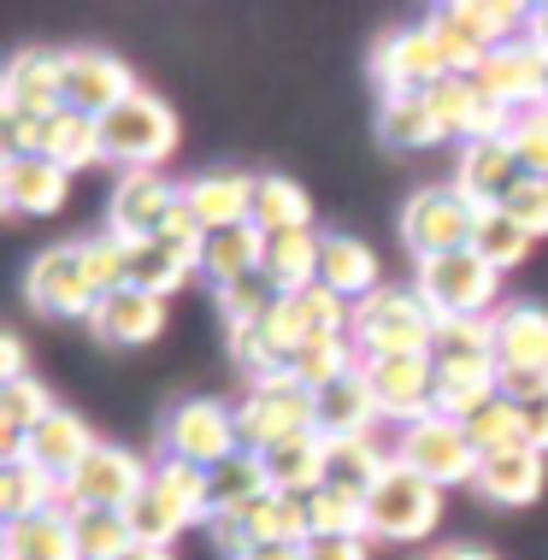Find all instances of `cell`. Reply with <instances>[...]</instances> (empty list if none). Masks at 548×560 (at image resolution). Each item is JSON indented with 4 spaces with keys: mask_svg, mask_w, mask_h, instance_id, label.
I'll use <instances>...</instances> for the list:
<instances>
[{
    "mask_svg": "<svg viewBox=\"0 0 548 560\" xmlns=\"http://www.w3.org/2000/svg\"><path fill=\"white\" fill-rule=\"evenodd\" d=\"M266 271V231L260 224H236V231H212L201 248V278L212 290H231V283Z\"/></svg>",
    "mask_w": 548,
    "mask_h": 560,
    "instance_id": "obj_28",
    "label": "cell"
},
{
    "mask_svg": "<svg viewBox=\"0 0 548 560\" xmlns=\"http://www.w3.org/2000/svg\"><path fill=\"white\" fill-rule=\"evenodd\" d=\"M466 436H471V448H478V454L520 448V443H525V413H520V401L495 396L490 407H483V413H471V419H466Z\"/></svg>",
    "mask_w": 548,
    "mask_h": 560,
    "instance_id": "obj_47",
    "label": "cell"
},
{
    "mask_svg": "<svg viewBox=\"0 0 548 560\" xmlns=\"http://www.w3.org/2000/svg\"><path fill=\"white\" fill-rule=\"evenodd\" d=\"M360 366L372 377L384 419H395V425H413V419H424L436 407V360L431 354H372Z\"/></svg>",
    "mask_w": 548,
    "mask_h": 560,
    "instance_id": "obj_16",
    "label": "cell"
},
{
    "mask_svg": "<svg viewBox=\"0 0 548 560\" xmlns=\"http://www.w3.org/2000/svg\"><path fill=\"white\" fill-rule=\"evenodd\" d=\"M495 366L501 372H548V313L501 307L495 313Z\"/></svg>",
    "mask_w": 548,
    "mask_h": 560,
    "instance_id": "obj_29",
    "label": "cell"
},
{
    "mask_svg": "<svg viewBox=\"0 0 548 560\" xmlns=\"http://www.w3.org/2000/svg\"><path fill=\"white\" fill-rule=\"evenodd\" d=\"M520 413H525V448L548 454V396L530 401V407H520Z\"/></svg>",
    "mask_w": 548,
    "mask_h": 560,
    "instance_id": "obj_55",
    "label": "cell"
},
{
    "mask_svg": "<svg viewBox=\"0 0 548 560\" xmlns=\"http://www.w3.org/2000/svg\"><path fill=\"white\" fill-rule=\"evenodd\" d=\"M478 219L483 213L454 184H431V189H419L413 201L401 207V236H407V248H413L419 260H443V254L471 248Z\"/></svg>",
    "mask_w": 548,
    "mask_h": 560,
    "instance_id": "obj_7",
    "label": "cell"
},
{
    "mask_svg": "<svg viewBox=\"0 0 548 560\" xmlns=\"http://www.w3.org/2000/svg\"><path fill=\"white\" fill-rule=\"evenodd\" d=\"M48 160H59L66 172H83V165H95L106 160V148H101V118H89V113H54V136H48Z\"/></svg>",
    "mask_w": 548,
    "mask_h": 560,
    "instance_id": "obj_43",
    "label": "cell"
},
{
    "mask_svg": "<svg viewBox=\"0 0 548 560\" xmlns=\"http://www.w3.org/2000/svg\"><path fill=\"white\" fill-rule=\"evenodd\" d=\"M212 542H219L231 560H242L260 542H289V549H307L313 542V520H307V495H283V490H266L260 502L236 508V513H219L207 525Z\"/></svg>",
    "mask_w": 548,
    "mask_h": 560,
    "instance_id": "obj_5",
    "label": "cell"
},
{
    "mask_svg": "<svg viewBox=\"0 0 548 560\" xmlns=\"http://www.w3.org/2000/svg\"><path fill=\"white\" fill-rule=\"evenodd\" d=\"M377 419H384V407H377V389L365 366L342 372L330 389H318V431L325 436H372Z\"/></svg>",
    "mask_w": 548,
    "mask_h": 560,
    "instance_id": "obj_26",
    "label": "cell"
},
{
    "mask_svg": "<svg viewBox=\"0 0 548 560\" xmlns=\"http://www.w3.org/2000/svg\"><path fill=\"white\" fill-rule=\"evenodd\" d=\"M195 266L189 254H177L172 242H160V236H148V242H130V290H142V295H177L183 283L195 278Z\"/></svg>",
    "mask_w": 548,
    "mask_h": 560,
    "instance_id": "obj_37",
    "label": "cell"
},
{
    "mask_svg": "<svg viewBox=\"0 0 548 560\" xmlns=\"http://www.w3.org/2000/svg\"><path fill=\"white\" fill-rule=\"evenodd\" d=\"M89 330L113 348H142L165 330V301L142 295V290H113V295H101L95 313H89Z\"/></svg>",
    "mask_w": 548,
    "mask_h": 560,
    "instance_id": "obj_23",
    "label": "cell"
},
{
    "mask_svg": "<svg viewBox=\"0 0 548 560\" xmlns=\"http://www.w3.org/2000/svg\"><path fill=\"white\" fill-rule=\"evenodd\" d=\"M148 472L154 466H142L130 448H113L101 443L89 460L78 466V472L66 478V508H106V513H130V502L148 490Z\"/></svg>",
    "mask_w": 548,
    "mask_h": 560,
    "instance_id": "obj_12",
    "label": "cell"
},
{
    "mask_svg": "<svg viewBox=\"0 0 548 560\" xmlns=\"http://www.w3.org/2000/svg\"><path fill=\"white\" fill-rule=\"evenodd\" d=\"M525 177L530 172L508 148V136H495V142H466L460 148V177H454V189H460L478 213H495V207H508V195L520 189Z\"/></svg>",
    "mask_w": 548,
    "mask_h": 560,
    "instance_id": "obj_20",
    "label": "cell"
},
{
    "mask_svg": "<svg viewBox=\"0 0 548 560\" xmlns=\"http://www.w3.org/2000/svg\"><path fill=\"white\" fill-rule=\"evenodd\" d=\"M307 520H313V537H372V513H365V495L354 490H325L307 495Z\"/></svg>",
    "mask_w": 548,
    "mask_h": 560,
    "instance_id": "obj_42",
    "label": "cell"
},
{
    "mask_svg": "<svg viewBox=\"0 0 548 560\" xmlns=\"http://www.w3.org/2000/svg\"><path fill=\"white\" fill-rule=\"evenodd\" d=\"M543 478H548V454L537 448H495V454H478V478L471 490L495 508H525L543 495Z\"/></svg>",
    "mask_w": 548,
    "mask_h": 560,
    "instance_id": "obj_21",
    "label": "cell"
},
{
    "mask_svg": "<svg viewBox=\"0 0 548 560\" xmlns=\"http://www.w3.org/2000/svg\"><path fill=\"white\" fill-rule=\"evenodd\" d=\"M0 113L24 118H54L66 113V54L48 48H19L0 71Z\"/></svg>",
    "mask_w": 548,
    "mask_h": 560,
    "instance_id": "obj_17",
    "label": "cell"
},
{
    "mask_svg": "<svg viewBox=\"0 0 548 560\" xmlns=\"http://www.w3.org/2000/svg\"><path fill=\"white\" fill-rule=\"evenodd\" d=\"M431 560H495V555H483V549H466V542H454V549H436Z\"/></svg>",
    "mask_w": 548,
    "mask_h": 560,
    "instance_id": "obj_58",
    "label": "cell"
},
{
    "mask_svg": "<svg viewBox=\"0 0 548 560\" xmlns=\"http://www.w3.org/2000/svg\"><path fill=\"white\" fill-rule=\"evenodd\" d=\"M307 560H372V537H313Z\"/></svg>",
    "mask_w": 548,
    "mask_h": 560,
    "instance_id": "obj_54",
    "label": "cell"
},
{
    "mask_svg": "<svg viewBox=\"0 0 548 560\" xmlns=\"http://www.w3.org/2000/svg\"><path fill=\"white\" fill-rule=\"evenodd\" d=\"M395 460H401L407 472L431 478L436 490L478 478V448H471L466 425L460 419H443V413H424V419H413V425H401V436H395Z\"/></svg>",
    "mask_w": 548,
    "mask_h": 560,
    "instance_id": "obj_6",
    "label": "cell"
},
{
    "mask_svg": "<svg viewBox=\"0 0 548 560\" xmlns=\"http://www.w3.org/2000/svg\"><path fill=\"white\" fill-rule=\"evenodd\" d=\"M48 413H59V407H54V396L36 384V377H12V384H0V431L30 436Z\"/></svg>",
    "mask_w": 548,
    "mask_h": 560,
    "instance_id": "obj_46",
    "label": "cell"
},
{
    "mask_svg": "<svg viewBox=\"0 0 548 560\" xmlns=\"http://www.w3.org/2000/svg\"><path fill=\"white\" fill-rule=\"evenodd\" d=\"M495 283H501V271L483 266L471 248H460V254H443V260H419L413 290L431 301L436 319H490Z\"/></svg>",
    "mask_w": 548,
    "mask_h": 560,
    "instance_id": "obj_10",
    "label": "cell"
},
{
    "mask_svg": "<svg viewBox=\"0 0 548 560\" xmlns=\"http://www.w3.org/2000/svg\"><path fill=\"white\" fill-rule=\"evenodd\" d=\"M377 136H384L389 148H431V142H443V125L424 107V95H384Z\"/></svg>",
    "mask_w": 548,
    "mask_h": 560,
    "instance_id": "obj_41",
    "label": "cell"
},
{
    "mask_svg": "<svg viewBox=\"0 0 548 560\" xmlns=\"http://www.w3.org/2000/svg\"><path fill=\"white\" fill-rule=\"evenodd\" d=\"M95 448H101V443H95V431H89L78 413H48L36 431H30L24 460H36L42 472H54L59 483H66V478L78 472V466H83Z\"/></svg>",
    "mask_w": 548,
    "mask_h": 560,
    "instance_id": "obj_27",
    "label": "cell"
},
{
    "mask_svg": "<svg viewBox=\"0 0 548 560\" xmlns=\"http://www.w3.org/2000/svg\"><path fill=\"white\" fill-rule=\"evenodd\" d=\"M177 201H183V189L165 172H125L113 184V201H106V231L125 242H148L165 231Z\"/></svg>",
    "mask_w": 548,
    "mask_h": 560,
    "instance_id": "obj_15",
    "label": "cell"
},
{
    "mask_svg": "<svg viewBox=\"0 0 548 560\" xmlns=\"http://www.w3.org/2000/svg\"><path fill=\"white\" fill-rule=\"evenodd\" d=\"M424 107L436 113L443 136H460V142H495V136H508V125H513V113L495 107V101L478 89V78L431 83V89H424Z\"/></svg>",
    "mask_w": 548,
    "mask_h": 560,
    "instance_id": "obj_18",
    "label": "cell"
},
{
    "mask_svg": "<svg viewBox=\"0 0 548 560\" xmlns=\"http://www.w3.org/2000/svg\"><path fill=\"white\" fill-rule=\"evenodd\" d=\"M543 107H548V89H543Z\"/></svg>",
    "mask_w": 548,
    "mask_h": 560,
    "instance_id": "obj_61",
    "label": "cell"
},
{
    "mask_svg": "<svg viewBox=\"0 0 548 560\" xmlns=\"http://www.w3.org/2000/svg\"><path fill=\"white\" fill-rule=\"evenodd\" d=\"M501 396V372H495V360H460V366H436V407L431 413H443V419H466L471 413H483Z\"/></svg>",
    "mask_w": 548,
    "mask_h": 560,
    "instance_id": "obj_31",
    "label": "cell"
},
{
    "mask_svg": "<svg viewBox=\"0 0 548 560\" xmlns=\"http://www.w3.org/2000/svg\"><path fill=\"white\" fill-rule=\"evenodd\" d=\"M125 520H130L136 542H148V549H172L177 532H189V525H207V466L154 460V472H148V490L130 502Z\"/></svg>",
    "mask_w": 548,
    "mask_h": 560,
    "instance_id": "obj_1",
    "label": "cell"
},
{
    "mask_svg": "<svg viewBox=\"0 0 548 560\" xmlns=\"http://www.w3.org/2000/svg\"><path fill=\"white\" fill-rule=\"evenodd\" d=\"M431 360H436V366H460V360H495V313H490V319H436Z\"/></svg>",
    "mask_w": 548,
    "mask_h": 560,
    "instance_id": "obj_44",
    "label": "cell"
},
{
    "mask_svg": "<svg viewBox=\"0 0 548 560\" xmlns=\"http://www.w3.org/2000/svg\"><path fill=\"white\" fill-rule=\"evenodd\" d=\"M283 301V290L266 278V271H254V278H242V283H231V290H219V307H224V319H231V330L236 325H260L271 307Z\"/></svg>",
    "mask_w": 548,
    "mask_h": 560,
    "instance_id": "obj_49",
    "label": "cell"
},
{
    "mask_svg": "<svg viewBox=\"0 0 548 560\" xmlns=\"http://www.w3.org/2000/svg\"><path fill=\"white\" fill-rule=\"evenodd\" d=\"M389 466H395V448H384L377 436H330V478L325 483L354 490V495H372Z\"/></svg>",
    "mask_w": 548,
    "mask_h": 560,
    "instance_id": "obj_34",
    "label": "cell"
},
{
    "mask_svg": "<svg viewBox=\"0 0 548 560\" xmlns=\"http://www.w3.org/2000/svg\"><path fill=\"white\" fill-rule=\"evenodd\" d=\"M24 290H30V307L54 313V319H89L101 307V290L89 283V266H83V242H54L48 254H36Z\"/></svg>",
    "mask_w": 548,
    "mask_h": 560,
    "instance_id": "obj_11",
    "label": "cell"
},
{
    "mask_svg": "<svg viewBox=\"0 0 548 560\" xmlns=\"http://www.w3.org/2000/svg\"><path fill=\"white\" fill-rule=\"evenodd\" d=\"M354 366H360L354 337H307L295 348V360H289V372H295L313 396H318V389H330L342 372H354Z\"/></svg>",
    "mask_w": 548,
    "mask_h": 560,
    "instance_id": "obj_39",
    "label": "cell"
},
{
    "mask_svg": "<svg viewBox=\"0 0 548 560\" xmlns=\"http://www.w3.org/2000/svg\"><path fill=\"white\" fill-rule=\"evenodd\" d=\"M118 560H172V549H148V542H136V549L118 555Z\"/></svg>",
    "mask_w": 548,
    "mask_h": 560,
    "instance_id": "obj_60",
    "label": "cell"
},
{
    "mask_svg": "<svg viewBox=\"0 0 548 560\" xmlns=\"http://www.w3.org/2000/svg\"><path fill=\"white\" fill-rule=\"evenodd\" d=\"M543 184H548V177H543Z\"/></svg>",
    "mask_w": 548,
    "mask_h": 560,
    "instance_id": "obj_62",
    "label": "cell"
},
{
    "mask_svg": "<svg viewBox=\"0 0 548 560\" xmlns=\"http://www.w3.org/2000/svg\"><path fill=\"white\" fill-rule=\"evenodd\" d=\"M301 431H318V396L295 372L260 377V384H248V396L236 401V436L248 454H266V448H278Z\"/></svg>",
    "mask_w": 548,
    "mask_h": 560,
    "instance_id": "obj_3",
    "label": "cell"
},
{
    "mask_svg": "<svg viewBox=\"0 0 548 560\" xmlns=\"http://www.w3.org/2000/svg\"><path fill=\"white\" fill-rule=\"evenodd\" d=\"M478 89L508 113H530L543 107V89H548V48L543 42H501V48L478 66Z\"/></svg>",
    "mask_w": 548,
    "mask_h": 560,
    "instance_id": "obj_14",
    "label": "cell"
},
{
    "mask_svg": "<svg viewBox=\"0 0 548 560\" xmlns=\"http://www.w3.org/2000/svg\"><path fill=\"white\" fill-rule=\"evenodd\" d=\"M0 560H78L71 513L48 508V513H30V520H12L7 537H0Z\"/></svg>",
    "mask_w": 548,
    "mask_h": 560,
    "instance_id": "obj_32",
    "label": "cell"
},
{
    "mask_svg": "<svg viewBox=\"0 0 548 560\" xmlns=\"http://www.w3.org/2000/svg\"><path fill=\"white\" fill-rule=\"evenodd\" d=\"M160 242H172L177 254H189L195 266H201V248H207V224L189 213V201H177V213L165 219V231H160Z\"/></svg>",
    "mask_w": 548,
    "mask_h": 560,
    "instance_id": "obj_53",
    "label": "cell"
},
{
    "mask_svg": "<svg viewBox=\"0 0 548 560\" xmlns=\"http://www.w3.org/2000/svg\"><path fill=\"white\" fill-rule=\"evenodd\" d=\"M130 95H136V78H130L125 59H113L101 48H66V107L71 113L106 118Z\"/></svg>",
    "mask_w": 548,
    "mask_h": 560,
    "instance_id": "obj_19",
    "label": "cell"
},
{
    "mask_svg": "<svg viewBox=\"0 0 548 560\" xmlns=\"http://www.w3.org/2000/svg\"><path fill=\"white\" fill-rule=\"evenodd\" d=\"M48 508H66V483L54 472H42L36 460L0 466V513H7V525L30 520V513H48Z\"/></svg>",
    "mask_w": 548,
    "mask_h": 560,
    "instance_id": "obj_36",
    "label": "cell"
},
{
    "mask_svg": "<svg viewBox=\"0 0 548 560\" xmlns=\"http://www.w3.org/2000/svg\"><path fill=\"white\" fill-rule=\"evenodd\" d=\"M242 454L236 436V407L224 401H177L160 425V460H189V466H224Z\"/></svg>",
    "mask_w": 548,
    "mask_h": 560,
    "instance_id": "obj_9",
    "label": "cell"
},
{
    "mask_svg": "<svg viewBox=\"0 0 548 560\" xmlns=\"http://www.w3.org/2000/svg\"><path fill=\"white\" fill-rule=\"evenodd\" d=\"M501 213L520 224L525 236H548V184H543V177H525V184L508 195V207H501Z\"/></svg>",
    "mask_w": 548,
    "mask_h": 560,
    "instance_id": "obj_51",
    "label": "cell"
},
{
    "mask_svg": "<svg viewBox=\"0 0 548 560\" xmlns=\"http://www.w3.org/2000/svg\"><path fill=\"white\" fill-rule=\"evenodd\" d=\"M66 189H71V172L48 154L0 160V201H7V213H59Z\"/></svg>",
    "mask_w": 548,
    "mask_h": 560,
    "instance_id": "obj_22",
    "label": "cell"
},
{
    "mask_svg": "<svg viewBox=\"0 0 548 560\" xmlns=\"http://www.w3.org/2000/svg\"><path fill=\"white\" fill-rule=\"evenodd\" d=\"M318 283H325V290H337L348 307H354V301H365L372 290H384V278H377V254L365 248L360 236L330 231L325 236V266H318Z\"/></svg>",
    "mask_w": 548,
    "mask_h": 560,
    "instance_id": "obj_30",
    "label": "cell"
},
{
    "mask_svg": "<svg viewBox=\"0 0 548 560\" xmlns=\"http://www.w3.org/2000/svg\"><path fill=\"white\" fill-rule=\"evenodd\" d=\"M83 266H89V283H95L101 295L130 290V242L125 236H113V231L89 236L83 242Z\"/></svg>",
    "mask_w": 548,
    "mask_h": 560,
    "instance_id": "obj_48",
    "label": "cell"
},
{
    "mask_svg": "<svg viewBox=\"0 0 548 560\" xmlns=\"http://www.w3.org/2000/svg\"><path fill=\"white\" fill-rule=\"evenodd\" d=\"M365 513H372L377 542H419V537L436 532V520H443V490L395 460L384 472V483L365 495Z\"/></svg>",
    "mask_w": 548,
    "mask_h": 560,
    "instance_id": "obj_8",
    "label": "cell"
},
{
    "mask_svg": "<svg viewBox=\"0 0 548 560\" xmlns=\"http://www.w3.org/2000/svg\"><path fill=\"white\" fill-rule=\"evenodd\" d=\"M71 537H78V560H118V555L136 549L130 520L125 513H106V508H78L71 513Z\"/></svg>",
    "mask_w": 548,
    "mask_h": 560,
    "instance_id": "obj_40",
    "label": "cell"
},
{
    "mask_svg": "<svg viewBox=\"0 0 548 560\" xmlns=\"http://www.w3.org/2000/svg\"><path fill=\"white\" fill-rule=\"evenodd\" d=\"M254 184L260 177H242V172H207L195 184H183V201L189 213L212 231H236V224H254Z\"/></svg>",
    "mask_w": 548,
    "mask_h": 560,
    "instance_id": "obj_24",
    "label": "cell"
},
{
    "mask_svg": "<svg viewBox=\"0 0 548 560\" xmlns=\"http://www.w3.org/2000/svg\"><path fill=\"white\" fill-rule=\"evenodd\" d=\"M254 224L266 236H289V231H313V195L295 177H260L254 184Z\"/></svg>",
    "mask_w": 548,
    "mask_h": 560,
    "instance_id": "obj_38",
    "label": "cell"
},
{
    "mask_svg": "<svg viewBox=\"0 0 548 560\" xmlns=\"http://www.w3.org/2000/svg\"><path fill=\"white\" fill-rule=\"evenodd\" d=\"M0 372H7V384H12V377H24V342L12 337V330L0 337Z\"/></svg>",
    "mask_w": 548,
    "mask_h": 560,
    "instance_id": "obj_56",
    "label": "cell"
},
{
    "mask_svg": "<svg viewBox=\"0 0 548 560\" xmlns=\"http://www.w3.org/2000/svg\"><path fill=\"white\" fill-rule=\"evenodd\" d=\"M48 136H54V118L0 113V142H7V160L12 154H48Z\"/></svg>",
    "mask_w": 548,
    "mask_h": 560,
    "instance_id": "obj_52",
    "label": "cell"
},
{
    "mask_svg": "<svg viewBox=\"0 0 548 560\" xmlns=\"http://www.w3.org/2000/svg\"><path fill=\"white\" fill-rule=\"evenodd\" d=\"M271 490V478H266V460L260 454H231L224 466H212L207 472V525L219 520V513H236V508H248V502H260V495Z\"/></svg>",
    "mask_w": 548,
    "mask_h": 560,
    "instance_id": "obj_35",
    "label": "cell"
},
{
    "mask_svg": "<svg viewBox=\"0 0 548 560\" xmlns=\"http://www.w3.org/2000/svg\"><path fill=\"white\" fill-rule=\"evenodd\" d=\"M530 242H537V236H525L520 224H513V219L495 207V213H483V219H478V236H471V254H478L483 266H495V271H513V266H520L525 254H530Z\"/></svg>",
    "mask_w": 548,
    "mask_h": 560,
    "instance_id": "obj_45",
    "label": "cell"
},
{
    "mask_svg": "<svg viewBox=\"0 0 548 560\" xmlns=\"http://www.w3.org/2000/svg\"><path fill=\"white\" fill-rule=\"evenodd\" d=\"M318 266H325V236H318V231L266 236V278L278 283L283 295L313 290V283H318Z\"/></svg>",
    "mask_w": 548,
    "mask_h": 560,
    "instance_id": "obj_33",
    "label": "cell"
},
{
    "mask_svg": "<svg viewBox=\"0 0 548 560\" xmlns=\"http://www.w3.org/2000/svg\"><path fill=\"white\" fill-rule=\"evenodd\" d=\"M242 560H307V549H289V542H260V549H248Z\"/></svg>",
    "mask_w": 548,
    "mask_h": 560,
    "instance_id": "obj_57",
    "label": "cell"
},
{
    "mask_svg": "<svg viewBox=\"0 0 548 560\" xmlns=\"http://www.w3.org/2000/svg\"><path fill=\"white\" fill-rule=\"evenodd\" d=\"M508 148L520 154V165H525L530 177H548V107L513 113V125H508Z\"/></svg>",
    "mask_w": 548,
    "mask_h": 560,
    "instance_id": "obj_50",
    "label": "cell"
},
{
    "mask_svg": "<svg viewBox=\"0 0 548 560\" xmlns=\"http://www.w3.org/2000/svg\"><path fill=\"white\" fill-rule=\"evenodd\" d=\"M348 337H354L360 360L372 354H431L436 342V313L419 290H401V283H384L365 301H354V319H348Z\"/></svg>",
    "mask_w": 548,
    "mask_h": 560,
    "instance_id": "obj_2",
    "label": "cell"
},
{
    "mask_svg": "<svg viewBox=\"0 0 548 560\" xmlns=\"http://www.w3.org/2000/svg\"><path fill=\"white\" fill-rule=\"evenodd\" d=\"M525 36H530V42H543V48H548V7H537V12H530V30H525Z\"/></svg>",
    "mask_w": 548,
    "mask_h": 560,
    "instance_id": "obj_59",
    "label": "cell"
},
{
    "mask_svg": "<svg viewBox=\"0 0 548 560\" xmlns=\"http://www.w3.org/2000/svg\"><path fill=\"white\" fill-rule=\"evenodd\" d=\"M372 78L384 83V95H424L431 83L454 78V71H448V54L436 42V30L424 24V30H395V36L377 42Z\"/></svg>",
    "mask_w": 548,
    "mask_h": 560,
    "instance_id": "obj_13",
    "label": "cell"
},
{
    "mask_svg": "<svg viewBox=\"0 0 548 560\" xmlns=\"http://www.w3.org/2000/svg\"><path fill=\"white\" fill-rule=\"evenodd\" d=\"M101 148L106 160H118L125 172H160V160L177 148V113L160 95L136 89L130 101H118L101 118Z\"/></svg>",
    "mask_w": 548,
    "mask_h": 560,
    "instance_id": "obj_4",
    "label": "cell"
},
{
    "mask_svg": "<svg viewBox=\"0 0 548 560\" xmlns=\"http://www.w3.org/2000/svg\"><path fill=\"white\" fill-rule=\"evenodd\" d=\"M260 460H266L271 490L313 495V490H325V478H330V436L325 431H301V436H289V443L266 448Z\"/></svg>",
    "mask_w": 548,
    "mask_h": 560,
    "instance_id": "obj_25",
    "label": "cell"
}]
</instances>
